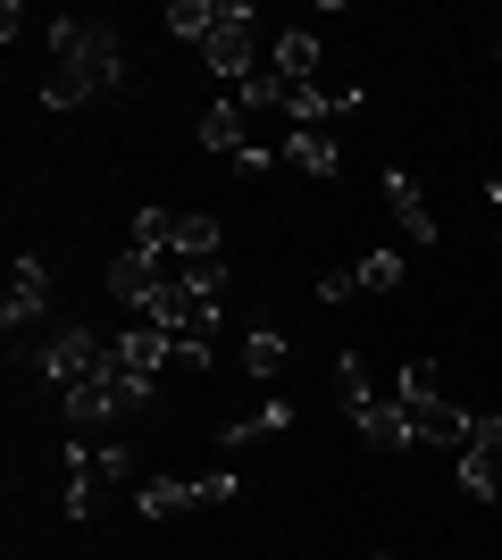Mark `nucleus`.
<instances>
[{
    "mask_svg": "<svg viewBox=\"0 0 502 560\" xmlns=\"http://www.w3.org/2000/svg\"><path fill=\"white\" fill-rule=\"evenodd\" d=\"M43 310H50V268H43L34 252H25L17 268H9V302H0V327L17 335V327H34Z\"/></svg>",
    "mask_w": 502,
    "mask_h": 560,
    "instance_id": "obj_6",
    "label": "nucleus"
},
{
    "mask_svg": "<svg viewBox=\"0 0 502 560\" xmlns=\"http://www.w3.org/2000/svg\"><path fill=\"white\" fill-rule=\"evenodd\" d=\"M118 369V351H109V335H93V327H59L50 335V351H43V376L68 394V385H84V376H109Z\"/></svg>",
    "mask_w": 502,
    "mask_h": 560,
    "instance_id": "obj_2",
    "label": "nucleus"
},
{
    "mask_svg": "<svg viewBox=\"0 0 502 560\" xmlns=\"http://www.w3.org/2000/svg\"><path fill=\"white\" fill-rule=\"evenodd\" d=\"M252 25H260V18H252V0H226V9H218V25H210V43H201L210 75H226L235 93L260 75V68H252Z\"/></svg>",
    "mask_w": 502,
    "mask_h": 560,
    "instance_id": "obj_3",
    "label": "nucleus"
},
{
    "mask_svg": "<svg viewBox=\"0 0 502 560\" xmlns=\"http://www.w3.org/2000/svg\"><path fill=\"white\" fill-rule=\"evenodd\" d=\"M352 277L369 284V293H385V284H402V252H369V259L352 268Z\"/></svg>",
    "mask_w": 502,
    "mask_h": 560,
    "instance_id": "obj_20",
    "label": "nucleus"
},
{
    "mask_svg": "<svg viewBox=\"0 0 502 560\" xmlns=\"http://www.w3.org/2000/svg\"><path fill=\"white\" fill-rule=\"evenodd\" d=\"M486 201H494V210H502V176H494V185H486Z\"/></svg>",
    "mask_w": 502,
    "mask_h": 560,
    "instance_id": "obj_25",
    "label": "nucleus"
},
{
    "mask_svg": "<svg viewBox=\"0 0 502 560\" xmlns=\"http://www.w3.org/2000/svg\"><path fill=\"white\" fill-rule=\"evenodd\" d=\"M93 477H101V486H126V477H135V460H126V444L93 452Z\"/></svg>",
    "mask_w": 502,
    "mask_h": 560,
    "instance_id": "obj_21",
    "label": "nucleus"
},
{
    "mask_svg": "<svg viewBox=\"0 0 502 560\" xmlns=\"http://www.w3.org/2000/svg\"><path fill=\"white\" fill-rule=\"evenodd\" d=\"M352 427H360V444H369V452H402V444H410V410H402V394H369V401H352Z\"/></svg>",
    "mask_w": 502,
    "mask_h": 560,
    "instance_id": "obj_7",
    "label": "nucleus"
},
{
    "mask_svg": "<svg viewBox=\"0 0 502 560\" xmlns=\"http://www.w3.org/2000/svg\"><path fill=\"white\" fill-rule=\"evenodd\" d=\"M268 75H277L285 93H302V84H318V34H311V25H285V34L268 43Z\"/></svg>",
    "mask_w": 502,
    "mask_h": 560,
    "instance_id": "obj_8",
    "label": "nucleus"
},
{
    "mask_svg": "<svg viewBox=\"0 0 502 560\" xmlns=\"http://www.w3.org/2000/svg\"><path fill=\"white\" fill-rule=\"evenodd\" d=\"M285 160L302 167V176H343V151H335L327 126H285Z\"/></svg>",
    "mask_w": 502,
    "mask_h": 560,
    "instance_id": "obj_12",
    "label": "nucleus"
},
{
    "mask_svg": "<svg viewBox=\"0 0 502 560\" xmlns=\"http://www.w3.org/2000/svg\"><path fill=\"white\" fill-rule=\"evenodd\" d=\"M235 167H243V176H260V167H277V142H268V135H260V142H252V151H243V160H235Z\"/></svg>",
    "mask_w": 502,
    "mask_h": 560,
    "instance_id": "obj_24",
    "label": "nucleus"
},
{
    "mask_svg": "<svg viewBox=\"0 0 502 560\" xmlns=\"http://www.w3.org/2000/svg\"><path fill=\"white\" fill-rule=\"evenodd\" d=\"M277 427H293V401H268L260 419H243V427H226V444H260V435H277Z\"/></svg>",
    "mask_w": 502,
    "mask_h": 560,
    "instance_id": "obj_18",
    "label": "nucleus"
},
{
    "mask_svg": "<svg viewBox=\"0 0 502 560\" xmlns=\"http://www.w3.org/2000/svg\"><path fill=\"white\" fill-rule=\"evenodd\" d=\"M360 293V277H343V268H335V277H318V302H352Z\"/></svg>",
    "mask_w": 502,
    "mask_h": 560,
    "instance_id": "obj_23",
    "label": "nucleus"
},
{
    "mask_svg": "<svg viewBox=\"0 0 502 560\" xmlns=\"http://www.w3.org/2000/svg\"><path fill=\"white\" fill-rule=\"evenodd\" d=\"M385 201H394V234H402V243H419V252H428V243H435V218H428V201H419V185H410L402 167L385 176Z\"/></svg>",
    "mask_w": 502,
    "mask_h": 560,
    "instance_id": "obj_11",
    "label": "nucleus"
},
{
    "mask_svg": "<svg viewBox=\"0 0 502 560\" xmlns=\"http://www.w3.org/2000/svg\"><path fill=\"white\" fill-rule=\"evenodd\" d=\"M192 493H201V502H226V493H235V477H226V468H210V477H192Z\"/></svg>",
    "mask_w": 502,
    "mask_h": 560,
    "instance_id": "obj_22",
    "label": "nucleus"
},
{
    "mask_svg": "<svg viewBox=\"0 0 502 560\" xmlns=\"http://www.w3.org/2000/svg\"><path fill=\"white\" fill-rule=\"evenodd\" d=\"M135 252H151V259L176 252V218H167V210H143V218H135Z\"/></svg>",
    "mask_w": 502,
    "mask_h": 560,
    "instance_id": "obj_17",
    "label": "nucleus"
},
{
    "mask_svg": "<svg viewBox=\"0 0 502 560\" xmlns=\"http://www.w3.org/2000/svg\"><path fill=\"white\" fill-rule=\"evenodd\" d=\"M201 493H192V477H143L135 486V511L143 518H176V511H192Z\"/></svg>",
    "mask_w": 502,
    "mask_h": 560,
    "instance_id": "obj_14",
    "label": "nucleus"
},
{
    "mask_svg": "<svg viewBox=\"0 0 502 560\" xmlns=\"http://www.w3.org/2000/svg\"><path fill=\"white\" fill-rule=\"evenodd\" d=\"M460 486L469 493H502V419H478V444L460 452Z\"/></svg>",
    "mask_w": 502,
    "mask_h": 560,
    "instance_id": "obj_10",
    "label": "nucleus"
},
{
    "mask_svg": "<svg viewBox=\"0 0 502 560\" xmlns=\"http://www.w3.org/2000/svg\"><path fill=\"white\" fill-rule=\"evenodd\" d=\"M118 75H126L118 25H101V18H59L50 25V84H43L50 109H75V101H93V93H118Z\"/></svg>",
    "mask_w": 502,
    "mask_h": 560,
    "instance_id": "obj_1",
    "label": "nucleus"
},
{
    "mask_svg": "<svg viewBox=\"0 0 502 560\" xmlns=\"http://www.w3.org/2000/svg\"><path fill=\"white\" fill-rule=\"evenodd\" d=\"M109 351H118V376H135L143 394H160L167 360H176V335H167V327H126Z\"/></svg>",
    "mask_w": 502,
    "mask_h": 560,
    "instance_id": "obj_5",
    "label": "nucleus"
},
{
    "mask_svg": "<svg viewBox=\"0 0 502 560\" xmlns=\"http://www.w3.org/2000/svg\"><path fill=\"white\" fill-rule=\"evenodd\" d=\"M410 410V444H435V452H469L478 444V419H469V410H460V401H444V394H428V401H402Z\"/></svg>",
    "mask_w": 502,
    "mask_h": 560,
    "instance_id": "obj_4",
    "label": "nucleus"
},
{
    "mask_svg": "<svg viewBox=\"0 0 502 560\" xmlns=\"http://www.w3.org/2000/svg\"><path fill=\"white\" fill-rule=\"evenodd\" d=\"M243 369H252V376H260V385H277V376H285V343H277V335H252V343H243Z\"/></svg>",
    "mask_w": 502,
    "mask_h": 560,
    "instance_id": "obj_16",
    "label": "nucleus"
},
{
    "mask_svg": "<svg viewBox=\"0 0 502 560\" xmlns=\"http://www.w3.org/2000/svg\"><path fill=\"white\" fill-rule=\"evenodd\" d=\"M210 25H218V0H176V9H167V34H176V43H210Z\"/></svg>",
    "mask_w": 502,
    "mask_h": 560,
    "instance_id": "obj_15",
    "label": "nucleus"
},
{
    "mask_svg": "<svg viewBox=\"0 0 502 560\" xmlns=\"http://www.w3.org/2000/svg\"><path fill=\"white\" fill-rule=\"evenodd\" d=\"M109 293L135 302V310H151V293H160V259H151V252H118V259H109Z\"/></svg>",
    "mask_w": 502,
    "mask_h": 560,
    "instance_id": "obj_13",
    "label": "nucleus"
},
{
    "mask_svg": "<svg viewBox=\"0 0 502 560\" xmlns=\"http://www.w3.org/2000/svg\"><path fill=\"white\" fill-rule=\"evenodd\" d=\"M176 252L210 259V252H218V218H176Z\"/></svg>",
    "mask_w": 502,
    "mask_h": 560,
    "instance_id": "obj_19",
    "label": "nucleus"
},
{
    "mask_svg": "<svg viewBox=\"0 0 502 560\" xmlns=\"http://www.w3.org/2000/svg\"><path fill=\"white\" fill-rule=\"evenodd\" d=\"M252 142H260V126L243 117V101H218V109L201 117V151H218V160H243Z\"/></svg>",
    "mask_w": 502,
    "mask_h": 560,
    "instance_id": "obj_9",
    "label": "nucleus"
}]
</instances>
